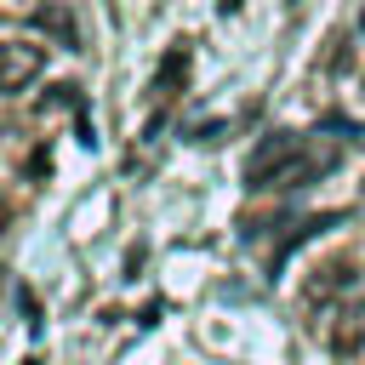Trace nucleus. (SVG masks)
I'll list each match as a JSON object with an SVG mask.
<instances>
[{
	"mask_svg": "<svg viewBox=\"0 0 365 365\" xmlns=\"http://www.w3.org/2000/svg\"><path fill=\"white\" fill-rule=\"evenodd\" d=\"M0 291H6V268H0Z\"/></svg>",
	"mask_w": 365,
	"mask_h": 365,
	"instance_id": "obj_10",
	"label": "nucleus"
},
{
	"mask_svg": "<svg viewBox=\"0 0 365 365\" xmlns=\"http://www.w3.org/2000/svg\"><path fill=\"white\" fill-rule=\"evenodd\" d=\"M34 29H46V34H57L63 46H80V23L57 6V0H46V6H34Z\"/></svg>",
	"mask_w": 365,
	"mask_h": 365,
	"instance_id": "obj_6",
	"label": "nucleus"
},
{
	"mask_svg": "<svg viewBox=\"0 0 365 365\" xmlns=\"http://www.w3.org/2000/svg\"><path fill=\"white\" fill-rule=\"evenodd\" d=\"M325 342H331L336 359H354V354L365 348V302H348V308L336 302V314H331V336H325Z\"/></svg>",
	"mask_w": 365,
	"mask_h": 365,
	"instance_id": "obj_4",
	"label": "nucleus"
},
{
	"mask_svg": "<svg viewBox=\"0 0 365 365\" xmlns=\"http://www.w3.org/2000/svg\"><path fill=\"white\" fill-rule=\"evenodd\" d=\"M6 217H11V205H6V200H0V228H6Z\"/></svg>",
	"mask_w": 365,
	"mask_h": 365,
	"instance_id": "obj_9",
	"label": "nucleus"
},
{
	"mask_svg": "<svg viewBox=\"0 0 365 365\" xmlns=\"http://www.w3.org/2000/svg\"><path fill=\"white\" fill-rule=\"evenodd\" d=\"M182 86H188V46H171L165 63L154 68V97L171 103V97H182Z\"/></svg>",
	"mask_w": 365,
	"mask_h": 365,
	"instance_id": "obj_5",
	"label": "nucleus"
},
{
	"mask_svg": "<svg viewBox=\"0 0 365 365\" xmlns=\"http://www.w3.org/2000/svg\"><path fill=\"white\" fill-rule=\"evenodd\" d=\"M354 291V257H325L308 279H302V308H325V302H342Z\"/></svg>",
	"mask_w": 365,
	"mask_h": 365,
	"instance_id": "obj_3",
	"label": "nucleus"
},
{
	"mask_svg": "<svg viewBox=\"0 0 365 365\" xmlns=\"http://www.w3.org/2000/svg\"><path fill=\"white\" fill-rule=\"evenodd\" d=\"M297 154H302V137H297V131H268V137L251 148V160H245V182H251V188H279L285 171L297 165Z\"/></svg>",
	"mask_w": 365,
	"mask_h": 365,
	"instance_id": "obj_1",
	"label": "nucleus"
},
{
	"mask_svg": "<svg viewBox=\"0 0 365 365\" xmlns=\"http://www.w3.org/2000/svg\"><path fill=\"white\" fill-rule=\"evenodd\" d=\"M46 74V46L40 40H0V97L29 91Z\"/></svg>",
	"mask_w": 365,
	"mask_h": 365,
	"instance_id": "obj_2",
	"label": "nucleus"
},
{
	"mask_svg": "<svg viewBox=\"0 0 365 365\" xmlns=\"http://www.w3.org/2000/svg\"><path fill=\"white\" fill-rule=\"evenodd\" d=\"M63 108H80V86H51V97L40 103V114H63Z\"/></svg>",
	"mask_w": 365,
	"mask_h": 365,
	"instance_id": "obj_7",
	"label": "nucleus"
},
{
	"mask_svg": "<svg viewBox=\"0 0 365 365\" xmlns=\"http://www.w3.org/2000/svg\"><path fill=\"white\" fill-rule=\"evenodd\" d=\"M46 171H51V154H46V148H34V160H29V177H46Z\"/></svg>",
	"mask_w": 365,
	"mask_h": 365,
	"instance_id": "obj_8",
	"label": "nucleus"
}]
</instances>
